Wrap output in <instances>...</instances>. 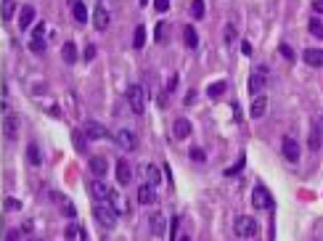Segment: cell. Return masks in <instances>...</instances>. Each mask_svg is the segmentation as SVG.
<instances>
[{"instance_id":"39","label":"cell","mask_w":323,"mask_h":241,"mask_svg":"<svg viewBox=\"0 0 323 241\" xmlns=\"http://www.w3.org/2000/svg\"><path fill=\"white\" fill-rule=\"evenodd\" d=\"M5 241H22V228H14V231L5 233Z\"/></svg>"},{"instance_id":"30","label":"cell","mask_w":323,"mask_h":241,"mask_svg":"<svg viewBox=\"0 0 323 241\" xmlns=\"http://www.w3.org/2000/svg\"><path fill=\"white\" fill-rule=\"evenodd\" d=\"M85 138H88V135H82L80 133V130H74V148H77V151H80V154H85L88 151V143H85Z\"/></svg>"},{"instance_id":"11","label":"cell","mask_w":323,"mask_h":241,"mask_svg":"<svg viewBox=\"0 0 323 241\" xmlns=\"http://www.w3.org/2000/svg\"><path fill=\"white\" fill-rule=\"evenodd\" d=\"M85 135L90 141H95V138H112V133H109L101 122H88V125H85Z\"/></svg>"},{"instance_id":"18","label":"cell","mask_w":323,"mask_h":241,"mask_svg":"<svg viewBox=\"0 0 323 241\" xmlns=\"http://www.w3.org/2000/svg\"><path fill=\"white\" fill-rule=\"evenodd\" d=\"M148 225H151V233L154 236H164V215L162 212H151V217H148Z\"/></svg>"},{"instance_id":"20","label":"cell","mask_w":323,"mask_h":241,"mask_svg":"<svg viewBox=\"0 0 323 241\" xmlns=\"http://www.w3.org/2000/svg\"><path fill=\"white\" fill-rule=\"evenodd\" d=\"M88 167H90V172H93L95 178H103V175H106V170H109V165H106V159H103V156H93Z\"/></svg>"},{"instance_id":"15","label":"cell","mask_w":323,"mask_h":241,"mask_svg":"<svg viewBox=\"0 0 323 241\" xmlns=\"http://www.w3.org/2000/svg\"><path fill=\"white\" fill-rule=\"evenodd\" d=\"M90 191H93L95 201H109V196H112V188L106 183H101V180H93V183H90Z\"/></svg>"},{"instance_id":"37","label":"cell","mask_w":323,"mask_h":241,"mask_svg":"<svg viewBox=\"0 0 323 241\" xmlns=\"http://www.w3.org/2000/svg\"><path fill=\"white\" fill-rule=\"evenodd\" d=\"M278 53L286 58V61H294V50H292V45H286V43H281L278 45Z\"/></svg>"},{"instance_id":"45","label":"cell","mask_w":323,"mask_h":241,"mask_svg":"<svg viewBox=\"0 0 323 241\" xmlns=\"http://www.w3.org/2000/svg\"><path fill=\"white\" fill-rule=\"evenodd\" d=\"M32 228H35V225H32V220H27V223L22 225V233H32Z\"/></svg>"},{"instance_id":"34","label":"cell","mask_w":323,"mask_h":241,"mask_svg":"<svg viewBox=\"0 0 323 241\" xmlns=\"http://www.w3.org/2000/svg\"><path fill=\"white\" fill-rule=\"evenodd\" d=\"M310 32H313V37H323V24H321V19H310Z\"/></svg>"},{"instance_id":"3","label":"cell","mask_w":323,"mask_h":241,"mask_svg":"<svg viewBox=\"0 0 323 241\" xmlns=\"http://www.w3.org/2000/svg\"><path fill=\"white\" fill-rule=\"evenodd\" d=\"M233 228H236V236H244V239L257 236V231H260L257 220H254V217H249V215H241V217H236Z\"/></svg>"},{"instance_id":"51","label":"cell","mask_w":323,"mask_h":241,"mask_svg":"<svg viewBox=\"0 0 323 241\" xmlns=\"http://www.w3.org/2000/svg\"><path fill=\"white\" fill-rule=\"evenodd\" d=\"M29 241H43V239H29Z\"/></svg>"},{"instance_id":"19","label":"cell","mask_w":323,"mask_h":241,"mask_svg":"<svg viewBox=\"0 0 323 241\" xmlns=\"http://www.w3.org/2000/svg\"><path fill=\"white\" fill-rule=\"evenodd\" d=\"M35 8L32 5H24L22 11H19V29H29V24L35 22Z\"/></svg>"},{"instance_id":"47","label":"cell","mask_w":323,"mask_h":241,"mask_svg":"<svg viewBox=\"0 0 323 241\" xmlns=\"http://www.w3.org/2000/svg\"><path fill=\"white\" fill-rule=\"evenodd\" d=\"M241 50H244V56H249L252 53V45L249 43H241Z\"/></svg>"},{"instance_id":"5","label":"cell","mask_w":323,"mask_h":241,"mask_svg":"<svg viewBox=\"0 0 323 241\" xmlns=\"http://www.w3.org/2000/svg\"><path fill=\"white\" fill-rule=\"evenodd\" d=\"M252 207H257V210H270L273 207V199L265 191V186H254V191H252Z\"/></svg>"},{"instance_id":"7","label":"cell","mask_w":323,"mask_h":241,"mask_svg":"<svg viewBox=\"0 0 323 241\" xmlns=\"http://www.w3.org/2000/svg\"><path fill=\"white\" fill-rule=\"evenodd\" d=\"M117 183L119 186H130L133 183V167L127 159H117Z\"/></svg>"},{"instance_id":"43","label":"cell","mask_w":323,"mask_h":241,"mask_svg":"<svg viewBox=\"0 0 323 241\" xmlns=\"http://www.w3.org/2000/svg\"><path fill=\"white\" fill-rule=\"evenodd\" d=\"M77 233H80V231H77V228H74V225H69V228H67V231H64V236H67L69 241H72V239L77 236Z\"/></svg>"},{"instance_id":"32","label":"cell","mask_w":323,"mask_h":241,"mask_svg":"<svg viewBox=\"0 0 323 241\" xmlns=\"http://www.w3.org/2000/svg\"><path fill=\"white\" fill-rule=\"evenodd\" d=\"M14 11H16V3H14V0H3V19H5V22L14 16Z\"/></svg>"},{"instance_id":"4","label":"cell","mask_w":323,"mask_h":241,"mask_svg":"<svg viewBox=\"0 0 323 241\" xmlns=\"http://www.w3.org/2000/svg\"><path fill=\"white\" fill-rule=\"evenodd\" d=\"M265 77H268V67L257 64L254 72H252V77H249V93H252V96H257V93H260V90L265 88Z\"/></svg>"},{"instance_id":"21","label":"cell","mask_w":323,"mask_h":241,"mask_svg":"<svg viewBox=\"0 0 323 241\" xmlns=\"http://www.w3.org/2000/svg\"><path fill=\"white\" fill-rule=\"evenodd\" d=\"M268 112V98L265 96H257L254 101H252V109H249V114L254 117V120H260V117Z\"/></svg>"},{"instance_id":"6","label":"cell","mask_w":323,"mask_h":241,"mask_svg":"<svg viewBox=\"0 0 323 241\" xmlns=\"http://www.w3.org/2000/svg\"><path fill=\"white\" fill-rule=\"evenodd\" d=\"M45 24H37L35 27V32H32V40H29V50L32 53H45V48H48V45H45Z\"/></svg>"},{"instance_id":"29","label":"cell","mask_w":323,"mask_h":241,"mask_svg":"<svg viewBox=\"0 0 323 241\" xmlns=\"http://www.w3.org/2000/svg\"><path fill=\"white\" fill-rule=\"evenodd\" d=\"M143 43H146V27L138 24V27H135V35H133V45L135 48H143Z\"/></svg>"},{"instance_id":"1","label":"cell","mask_w":323,"mask_h":241,"mask_svg":"<svg viewBox=\"0 0 323 241\" xmlns=\"http://www.w3.org/2000/svg\"><path fill=\"white\" fill-rule=\"evenodd\" d=\"M93 215H95V220L103 225V228H114L117 225V210H114L109 201H95V207H93Z\"/></svg>"},{"instance_id":"25","label":"cell","mask_w":323,"mask_h":241,"mask_svg":"<svg viewBox=\"0 0 323 241\" xmlns=\"http://www.w3.org/2000/svg\"><path fill=\"white\" fill-rule=\"evenodd\" d=\"M61 58H64L67 64H74V61H77V45H74V43H64Z\"/></svg>"},{"instance_id":"17","label":"cell","mask_w":323,"mask_h":241,"mask_svg":"<svg viewBox=\"0 0 323 241\" xmlns=\"http://www.w3.org/2000/svg\"><path fill=\"white\" fill-rule=\"evenodd\" d=\"M307 67H323V50L321 48H307L305 53H302Z\"/></svg>"},{"instance_id":"24","label":"cell","mask_w":323,"mask_h":241,"mask_svg":"<svg viewBox=\"0 0 323 241\" xmlns=\"http://www.w3.org/2000/svg\"><path fill=\"white\" fill-rule=\"evenodd\" d=\"M143 172H146V178H148V183H151V186H159L162 183V172H159L157 165H146Z\"/></svg>"},{"instance_id":"14","label":"cell","mask_w":323,"mask_h":241,"mask_svg":"<svg viewBox=\"0 0 323 241\" xmlns=\"http://www.w3.org/2000/svg\"><path fill=\"white\" fill-rule=\"evenodd\" d=\"M300 143L294 138H283V156H286L289 162H300Z\"/></svg>"},{"instance_id":"9","label":"cell","mask_w":323,"mask_h":241,"mask_svg":"<svg viewBox=\"0 0 323 241\" xmlns=\"http://www.w3.org/2000/svg\"><path fill=\"white\" fill-rule=\"evenodd\" d=\"M114 141H117V146H122L125 151H135V146H138V138H135L130 130H119Z\"/></svg>"},{"instance_id":"49","label":"cell","mask_w":323,"mask_h":241,"mask_svg":"<svg viewBox=\"0 0 323 241\" xmlns=\"http://www.w3.org/2000/svg\"><path fill=\"white\" fill-rule=\"evenodd\" d=\"M180 241H191V239L188 236H180Z\"/></svg>"},{"instance_id":"12","label":"cell","mask_w":323,"mask_h":241,"mask_svg":"<svg viewBox=\"0 0 323 241\" xmlns=\"http://www.w3.org/2000/svg\"><path fill=\"white\" fill-rule=\"evenodd\" d=\"M109 22H112V16H109V8H106V5H95V14H93L95 29H106Z\"/></svg>"},{"instance_id":"44","label":"cell","mask_w":323,"mask_h":241,"mask_svg":"<svg viewBox=\"0 0 323 241\" xmlns=\"http://www.w3.org/2000/svg\"><path fill=\"white\" fill-rule=\"evenodd\" d=\"M313 11H315V14H323V0H315V3H313Z\"/></svg>"},{"instance_id":"48","label":"cell","mask_w":323,"mask_h":241,"mask_svg":"<svg viewBox=\"0 0 323 241\" xmlns=\"http://www.w3.org/2000/svg\"><path fill=\"white\" fill-rule=\"evenodd\" d=\"M193 101H196V93H193V90H191V93L185 96V103H193Z\"/></svg>"},{"instance_id":"35","label":"cell","mask_w":323,"mask_h":241,"mask_svg":"<svg viewBox=\"0 0 323 241\" xmlns=\"http://www.w3.org/2000/svg\"><path fill=\"white\" fill-rule=\"evenodd\" d=\"M236 37H238V32H236V27L233 24H225V43H236Z\"/></svg>"},{"instance_id":"8","label":"cell","mask_w":323,"mask_h":241,"mask_svg":"<svg viewBox=\"0 0 323 241\" xmlns=\"http://www.w3.org/2000/svg\"><path fill=\"white\" fill-rule=\"evenodd\" d=\"M321 130H323V120H315L313 127H310V135H307V148L310 151H318L321 148Z\"/></svg>"},{"instance_id":"22","label":"cell","mask_w":323,"mask_h":241,"mask_svg":"<svg viewBox=\"0 0 323 241\" xmlns=\"http://www.w3.org/2000/svg\"><path fill=\"white\" fill-rule=\"evenodd\" d=\"M183 43L188 45L191 50L199 48V35H196V29H193L191 24H185V27H183Z\"/></svg>"},{"instance_id":"16","label":"cell","mask_w":323,"mask_h":241,"mask_svg":"<svg viewBox=\"0 0 323 241\" xmlns=\"http://www.w3.org/2000/svg\"><path fill=\"white\" fill-rule=\"evenodd\" d=\"M138 201L140 204H154V201H157V188H154L151 183L138 186Z\"/></svg>"},{"instance_id":"36","label":"cell","mask_w":323,"mask_h":241,"mask_svg":"<svg viewBox=\"0 0 323 241\" xmlns=\"http://www.w3.org/2000/svg\"><path fill=\"white\" fill-rule=\"evenodd\" d=\"M3 207H5V212H16V210H22V201H19V199H5L3 201Z\"/></svg>"},{"instance_id":"26","label":"cell","mask_w":323,"mask_h":241,"mask_svg":"<svg viewBox=\"0 0 323 241\" xmlns=\"http://www.w3.org/2000/svg\"><path fill=\"white\" fill-rule=\"evenodd\" d=\"M27 159L32 162V167H40V165H43V156H40V148H37V143H29V146H27Z\"/></svg>"},{"instance_id":"38","label":"cell","mask_w":323,"mask_h":241,"mask_svg":"<svg viewBox=\"0 0 323 241\" xmlns=\"http://www.w3.org/2000/svg\"><path fill=\"white\" fill-rule=\"evenodd\" d=\"M244 170V156H241V159H238L236 162V165L233 167H228V170H225V175H228V178H233V175H238V172H241Z\"/></svg>"},{"instance_id":"27","label":"cell","mask_w":323,"mask_h":241,"mask_svg":"<svg viewBox=\"0 0 323 241\" xmlns=\"http://www.w3.org/2000/svg\"><path fill=\"white\" fill-rule=\"evenodd\" d=\"M225 88L228 85H225L223 80H217V82H212V85L207 88V96H209V98H220V96L225 93Z\"/></svg>"},{"instance_id":"46","label":"cell","mask_w":323,"mask_h":241,"mask_svg":"<svg viewBox=\"0 0 323 241\" xmlns=\"http://www.w3.org/2000/svg\"><path fill=\"white\" fill-rule=\"evenodd\" d=\"M178 88V77H170V82H167V90H175Z\"/></svg>"},{"instance_id":"23","label":"cell","mask_w":323,"mask_h":241,"mask_svg":"<svg viewBox=\"0 0 323 241\" xmlns=\"http://www.w3.org/2000/svg\"><path fill=\"white\" fill-rule=\"evenodd\" d=\"M72 14H74V22L77 24H85L88 22V8H85V3H82V0H74V3H72Z\"/></svg>"},{"instance_id":"41","label":"cell","mask_w":323,"mask_h":241,"mask_svg":"<svg viewBox=\"0 0 323 241\" xmlns=\"http://www.w3.org/2000/svg\"><path fill=\"white\" fill-rule=\"evenodd\" d=\"M82 58H85V61H93V58H95V45H93V43H90L88 48H85V53H82Z\"/></svg>"},{"instance_id":"33","label":"cell","mask_w":323,"mask_h":241,"mask_svg":"<svg viewBox=\"0 0 323 241\" xmlns=\"http://www.w3.org/2000/svg\"><path fill=\"white\" fill-rule=\"evenodd\" d=\"M191 16L193 19H202L204 16V3H202V0H193V3H191Z\"/></svg>"},{"instance_id":"31","label":"cell","mask_w":323,"mask_h":241,"mask_svg":"<svg viewBox=\"0 0 323 241\" xmlns=\"http://www.w3.org/2000/svg\"><path fill=\"white\" fill-rule=\"evenodd\" d=\"M16 130H19L16 117H5V135H8V138H16Z\"/></svg>"},{"instance_id":"10","label":"cell","mask_w":323,"mask_h":241,"mask_svg":"<svg viewBox=\"0 0 323 241\" xmlns=\"http://www.w3.org/2000/svg\"><path fill=\"white\" fill-rule=\"evenodd\" d=\"M48 196L53 199V201H59V204H61V215H67V217H74V215H77L74 204H72V201H69L67 196H64V193H59V191H50Z\"/></svg>"},{"instance_id":"50","label":"cell","mask_w":323,"mask_h":241,"mask_svg":"<svg viewBox=\"0 0 323 241\" xmlns=\"http://www.w3.org/2000/svg\"><path fill=\"white\" fill-rule=\"evenodd\" d=\"M138 3H140V5H146V3H148V0H138Z\"/></svg>"},{"instance_id":"13","label":"cell","mask_w":323,"mask_h":241,"mask_svg":"<svg viewBox=\"0 0 323 241\" xmlns=\"http://www.w3.org/2000/svg\"><path fill=\"white\" fill-rule=\"evenodd\" d=\"M191 120H185V117H178L175 122H172V133H175V138H188L191 135Z\"/></svg>"},{"instance_id":"28","label":"cell","mask_w":323,"mask_h":241,"mask_svg":"<svg viewBox=\"0 0 323 241\" xmlns=\"http://www.w3.org/2000/svg\"><path fill=\"white\" fill-rule=\"evenodd\" d=\"M154 35H157V37H154L157 43H167V35H170V24H167V22H159Z\"/></svg>"},{"instance_id":"42","label":"cell","mask_w":323,"mask_h":241,"mask_svg":"<svg viewBox=\"0 0 323 241\" xmlns=\"http://www.w3.org/2000/svg\"><path fill=\"white\" fill-rule=\"evenodd\" d=\"M191 159L193 162H204V151L202 148H191Z\"/></svg>"},{"instance_id":"2","label":"cell","mask_w":323,"mask_h":241,"mask_svg":"<svg viewBox=\"0 0 323 241\" xmlns=\"http://www.w3.org/2000/svg\"><path fill=\"white\" fill-rule=\"evenodd\" d=\"M127 106H130L135 114H140L146 109V88L143 85H130L127 88Z\"/></svg>"},{"instance_id":"40","label":"cell","mask_w":323,"mask_h":241,"mask_svg":"<svg viewBox=\"0 0 323 241\" xmlns=\"http://www.w3.org/2000/svg\"><path fill=\"white\" fill-rule=\"evenodd\" d=\"M154 8H157L159 14H164V11L170 8V0H154Z\"/></svg>"}]
</instances>
